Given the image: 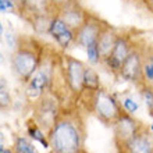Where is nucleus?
I'll return each instance as SVG.
<instances>
[{
  "label": "nucleus",
  "mask_w": 153,
  "mask_h": 153,
  "mask_svg": "<svg viewBox=\"0 0 153 153\" xmlns=\"http://www.w3.org/2000/svg\"><path fill=\"white\" fill-rule=\"evenodd\" d=\"M52 153H88L86 123L82 110L76 105L61 109L53 127L48 131Z\"/></svg>",
  "instance_id": "obj_1"
},
{
  "label": "nucleus",
  "mask_w": 153,
  "mask_h": 153,
  "mask_svg": "<svg viewBox=\"0 0 153 153\" xmlns=\"http://www.w3.org/2000/svg\"><path fill=\"white\" fill-rule=\"evenodd\" d=\"M45 57V48L35 38H18V45L11 56V68L14 75L27 84L39 68Z\"/></svg>",
  "instance_id": "obj_2"
},
{
  "label": "nucleus",
  "mask_w": 153,
  "mask_h": 153,
  "mask_svg": "<svg viewBox=\"0 0 153 153\" xmlns=\"http://www.w3.org/2000/svg\"><path fill=\"white\" fill-rule=\"evenodd\" d=\"M81 99H85V111L93 114L107 127H113L117 118L125 111L113 93L107 92L102 86L92 92H84L81 95L79 100Z\"/></svg>",
  "instance_id": "obj_3"
},
{
  "label": "nucleus",
  "mask_w": 153,
  "mask_h": 153,
  "mask_svg": "<svg viewBox=\"0 0 153 153\" xmlns=\"http://www.w3.org/2000/svg\"><path fill=\"white\" fill-rule=\"evenodd\" d=\"M60 111V99L50 92H46L43 96H40L36 102L32 103V118L46 134L53 127Z\"/></svg>",
  "instance_id": "obj_4"
},
{
  "label": "nucleus",
  "mask_w": 153,
  "mask_h": 153,
  "mask_svg": "<svg viewBox=\"0 0 153 153\" xmlns=\"http://www.w3.org/2000/svg\"><path fill=\"white\" fill-rule=\"evenodd\" d=\"M135 43H137V42L134 40L131 33L118 32L116 43H114V48H113V50H111V53H110V56L106 57L105 60L102 61V64L107 68V71H110L116 78H118L121 64H123V61L127 59L129 52L132 50Z\"/></svg>",
  "instance_id": "obj_5"
},
{
  "label": "nucleus",
  "mask_w": 153,
  "mask_h": 153,
  "mask_svg": "<svg viewBox=\"0 0 153 153\" xmlns=\"http://www.w3.org/2000/svg\"><path fill=\"white\" fill-rule=\"evenodd\" d=\"M106 24H107V22L102 20L99 16L88 11L82 25L75 31V42H74V46L86 49L88 46H91V45H95L97 42L99 35H100V31L103 29V27H105Z\"/></svg>",
  "instance_id": "obj_6"
},
{
  "label": "nucleus",
  "mask_w": 153,
  "mask_h": 153,
  "mask_svg": "<svg viewBox=\"0 0 153 153\" xmlns=\"http://www.w3.org/2000/svg\"><path fill=\"white\" fill-rule=\"evenodd\" d=\"M63 59H64V74L65 79H67V85H68L70 95L78 102L82 92H84L85 64L79 59H75V57L68 56V54H64Z\"/></svg>",
  "instance_id": "obj_7"
},
{
  "label": "nucleus",
  "mask_w": 153,
  "mask_h": 153,
  "mask_svg": "<svg viewBox=\"0 0 153 153\" xmlns=\"http://www.w3.org/2000/svg\"><path fill=\"white\" fill-rule=\"evenodd\" d=\"M143 48L141 45L135 43L132 50L129 52L120 68L118 78L131 82V84L141 86L142 84V57H143Z\"/></svg>",
  "instance_id": "obj_8"
},
{
  "label": "nucleus",
  "mask_w": 153,
  "mask_h": 153,
  "mask_svg": "<svg viewBox=\"0 0 153 153\" xmlns=\"http://www.w3.org/2000/svg\"><path fill=\"white\" fill-rule=\"evenodd\" d=\"M116 148L118 153H153V135L150 129L143 125L135 135Z\"/></svg>",
  "instance_id": "obj_9"
},
{
  "label": "nucleus",
  "mask_w": 153,
  "mask_h": 153,
  "mask_svg": "<svg viewBox=\"0 0 153 153\" xmlns=\"http://www.w3.org/2000/svg\"><path fill=\"white\" fill-rule=\"evenodd\" d=\"M143 123L139 120H137L134 114H129L127 111L121 114L117 121L113 124V134H114V145H121L123 142H125L127 139L135 135L139 129L143 127Z\"/></svg>",
  "instance_id": "obj_10"
},
{
  "label": "nucleus",
  "mask_w": 153,
  "mask_h": 153,
  "mask_svg": "<svg viewBox=\"0 0 153 153\" xmlns=\"http://www.w3.org/2000/svg\"><path fill=\"white\" fill-rule=\"evenodd\" d=\"M49 35L61 50L70 49L75 42V31L70 28L59 14H54L50 21Z\"/></svg>",
  "instance_id": "obj_11"
},
{
  "label": "nucleus",
  "mask_w": 153,
  "mask_h": 153,
  "mask_svg": "<svg viewBox=\"0 0 153 153\" xmlns=\"http://www.w3.org/2000/svg\"><path fill=\"white\" fill-rule=\"evenodd\" d=\"M18 13L25 21L40 14H56L50 0H17Z\"/></svg>",
  "instance_id": "obj_12"
},
{
  "label": "nucleus",
  "mask_w": 153,
  "mask_h": 153,
  "mask_svg": "<svg viewBox=\"0 0 153 153\" xmlns=\"http://www.w3.org/2000/svg\"><path fill=\"white\" fill-rule=\"evenodd\" d=\"M57 14L65 21V24L68 25L70 28L76 31L82 25V22L85 21V17L88 14V10H85L79 4L78 0H74L70 4H67L65 7L60 8L57 11Z\"/></svg>",
  "instance_id": "obj_13"
},
{
  "label": "nucleus",
  "mask_w": 153,
  "mask_h": 153,
  "mask_svg": "<svg viewBox=\"0 0 153 153\" xmlns=\"http://www.w3.org/2000/svg\"><path fill=\"white\" fill-rule=\"evenodd\" d=\"M117 35H118V31L114 27H111L110 24H106L103 27V29L100 31L96 46H97V50H99V54H100L102 61L105 60L106 57L110 56V53H111V50L114 48V43H116Z\"/></svg>",
  "instance_id": "obj_14"
},
{
  "label": "nucleus",
  "mask_w": 153,
  "mask_h": 153,
  "mask_svg": "<svg viewBox=\"0 0 153 153\" xmlns=\"http://www.w3.org/2000/svg\"><path fill=\"white\" fill-rule=\"evenodd\" d=\"M153 86V48H143L142 57V84Z\"/></svg>",
  "instance_id": "obj_15"
},
{
  "label": "nucleus",
  "mask_w": 153,
  "mask_h": 153,
  "mask_svg": "<svg viewBox=\"0 0 153 153\" xmlns=\"http://www.w3.org/2000/svg\"><path fill=\"white\" fill-rule=\"evenodd\" d=\"M27 135H28V138L31 141H35V142H38V143H40L45 149H49V148H50L49 139H48V134L40 128L39 125H38V123L33 120L32 117L27 121Z\"/></svg>",
  "instance_id": "obj_16"
},
{
  "label": "nucleus",
  "mask_w": 153,
  "mask_h": 153,
  "mask_svg": "<svg viewBox=\"0 0 153 153\" xmlns=\"http://www.w3.org/2000/svg\"><path fill=\"white\" fill-rule=\"evenodd\" d=\"M54 14H40L29 18L28 22L32 27L33 32L36 35H49V28H50V21H52Z\"/></svg>",
  "instance_id": "obj_17"
},
{
  "label": "nucleus",
  "mask_w": 153,
  "mask_h": 153,
  "mask_svg": "<svg viewBox=\"0 0 153 153\" xmlns=\"http://www.w3.org/2000/svg\"><path fill=\"white\" fill-rule=\"evenodd\" d=\"M100 88V78L93 65H85L84 70V92H92ZM82 92V93H84Z\"/></svg>",
  "instance_id": "obj_18"
},
{
  "label": "nucleus",
  "mask_w": 153,
  "mask_h": 153,
  "mask_svg": "<svg viewBox=\"0 0 153 153\" xmlns=\"http://www.w3.org/2000/svg\"><path fill=\"white\" fill-rule=\"evenodd\" d=\"M11 149L13 153H38L36 148L33 145V141H31L27 137H21V135L14 138Z\"/></svg>",
  "instance_id": "obj_19"
},
{
  "label": "nucleus",
  "mask_w": 153,
  "mask_h": 153,
  "mask_svg": "<svg viewBox=\"0 0 153 153\" xmlns=\"http://www.w3.org/2000/svg\"><path fill=\"white\" fill-rule=\"evenodd\" d=\"M139 93H141L142 99L145 102V106L149 114L153 117V86L149 85H141L139 86Z\"/></svg>",
  "instance_id": "obj_20"
},
{
  "label": "nucleus",
  "mask_w": 153,
  "mask_h": 153,
  "mask_svg": "<svg viewBox=\"0 0 153 153\" xmlns=\"http://www.w3.org/2000/svg\"><path fill=\"white\" fill-rule=\"evenodd\" d=\"M85 53H86L88 63L91 65L95 67V65H97V64H102V59H100V54H99V50H97L96 43L88 46V48L85 49Z\"/></svg>",
  "instance_id": "obj_21"
},
{
  "label": "nucleus",
  "mask_w": 153,
  "mask_h": 153,
  "mask_svg": "<svg viewBox=\"0 0 153 153\" xmlns=\"http://www.w3.org/2000/svg\"><path fill=\"white\" fill-rule=\"evenodd\" d=\"M13 105L11 95L6 88H0V110H8Z\"/></svg>",
  "instance_id": "obj_22"
},
{
  "label": "nucleus",
  "mask_w": 153,
  "mask_h": 153,
  "mask_svg": "<svg viewBox=\"0 0 153 153\" xmlns=\"http://www.w3.org/2000/svg\"><path fill=\"white\" fill-rule=\"evenodd\" d=\"M18 4L17 0H0V13H17Z\"/></svg>",
  "instance_id": "obj_23"
},
{
  "label": "nucleus",
  "mask_w": 153,
  "mask_h": 153,
  "mask_svg": "<svg viewBox=\"0 0 153 153\" xmlns=\"http://www.w3.org/2000/svg\"><path fill=\"white\" fill-rule=\"evenodd\" d=\"M121 102H123V105H121V106H123V109H124L127 113H129V114L137 113L138 109H139L138 102H135L132 97H124Z\"/></svg>",
  "instance_id": "obj_24"
},
{
  "label": "nucleus",
  "mask_w": 153,
  "mask_h": 153,
  "mask_svg": "<svg viewBox=\"0 0 153 153\" xmlns=\"http://www.w3.org/2000/svg\"><path fill=\"white\" fill-rule=\"evenodd\" d=\"M3 38L4 40H6V45H7L8 49H14L17 48V45H18V38H17V35L14 32H11V31H7V32L3 33Z\"/></svg>",
  "instance_id": "obj_25"
},
{
  "label": "nucleus",
  "mask_w": 153,
  "mask_h": 153,
  "mask_svg": "<svg viewBox=\"0 0 153 153\" xmlns=\"http://www.w3.org/2000/svg\"><path fill=\"white\" fill-rule=\"evenodd\" d=\"M71 1H74V0H50V4H52L53 10H54V11H56V14H57V11H59L60 8L65 7V6H67V4H70Z\"/></svg>",
  "instance_id": "obj_26"
},
{
  "label": "nucleus",
  "mask_w": 153,
  "mask_h": 153,
  "mask_svg": "<svg viewBox=\"0 0 153 153\" xmlns=\"http://www.w3.org/2000/svg\"><path fill=\"white\" fill-rule=\"evenodd\" d=\"M142 3L146 7V10L153 14V0H142Z\"/></svg>",
  "instance_id": "obj_27"
},
{
  "label": "nucleus",
  "mask_w": 153,
  "mask_h": 153,
  "mask_svg": "<svg viewBox=\"0 0 153 153\" xmlns=\"http://www.w3.org/2000/svg\"><path fill=\"white\" fill-rule=\"evenodd\" d=\"M0 88H7V81L0 75Z\"/></svg>",
  "instance_id": "obj_28"
},
{
  "label": "nucleus",
  "mask_w": 153,
  "mask_h": 153,
  "mask_svg": "<svg viewBox=\"0 0 153 153\" xmlns=\"http://www.w3.org/2000/svg\"><path fill=\"white\" fill-rule=\"evenodd\" d=\"M3 33H4V28H3V24H1V21H0V40L3 38Z\"/></svg>",
  "instance_id": "obj_29"
},
{
  "label": "nucleus",
  "mask_w": 153,
  "mask_h": 153,
  "mask_svg": "<svg viewBox=\"0 0 153 153\" xmlns=\"http://www.w3.org/2000/svg\"><path fill=\"white\" fill-rule=\"evenodd\" d=\"M4 150H6L4 145H3V143H0V153H4Z\"/></svg>",
  "instance_id": "obj_30"
},
{
  "label": "nucleus",
  "mask_w": 153,
  "mask_h": 153,
  "mask_svg": "<svg viewBox=\"0 0 153 153\" xmlns=\"http://www.w3.org/2000/svg\"><path fill=\"white\" fill-rule=\"evenodd\" d=\"M3 141H4V137H3V134L0 132V143H3Z\"/></svg>",
  "instance_id": "obj_31"
},
{
  "label": "nucleus",
  "mask_w": 153,
  "mask_h": 153,
  "mask_svg": "<svg viewBox=\"0 0 153 153\" xmlns=\"http://www.w3.org/2000/svg\"><path fill=\"white\" fill-rule=\"evenodd\" d=\"M3 60H4V57H3V53L0 52V63H1V61H3Z\"/></svg>",
  "instance_id": "obj_32"
},
{
  "label": "nucleus",
  "mask_w": 153,
  "mask_h": 153,
  "mask_svg": "<svg viewBox=\"0 0 153 153\" xmlns=\"http://www.w3.org/2000/svg\"><path fill=\"white\" fill-rule=\"evenodd\" d=\"M4 153H13V149H6L4 150Z\"/></svg>",
  "instance_id": "obj_33"
},
{
  "label": "nucleus",
  "mask_w": 153,
  "mask_h": 153,
  "mask_svg": "<svg viewBox=\"0 0 153 153\" xmlns=\"http://www.w3.org/2000/svg\"><path fill=\"white\" fill-rule=\"evenodd\" d=\"M150 129H152V132H153V123H152V125H150Z\"/></svg>",
  "instance_id": "obj_34"
}]
</instances>
